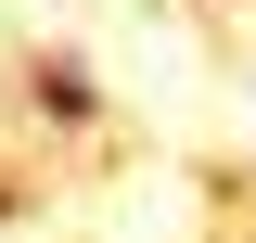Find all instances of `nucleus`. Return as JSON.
Wrapping results in <instances>:
<instances>
[{"label":"nucleus","mask_w":256,"mask_h":243,"mask_svg":"<svg viewBox=\"0 0 256 243\" xmlns=\"http://www.w3.org/2000/svg\"><path fill=\"white\" fill-rule=\"evenodd\" d=\"M26 102L64 116V128H102V77H90L77 52H26Z\"/></svg>","instance_id":"f257e3e1"}]
</instances>
